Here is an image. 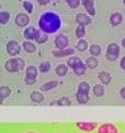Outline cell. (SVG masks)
Instances as JSON below:
<instances>
[{"label": "cell", "instance_id": "36", "mask_svg": "<svg viewBox=\"0 0 125 133\" xmlns=\"http://www.w3.org/2000/svg\"><path fill=\"white\" fill-rule=\"evenodd\" d=\"M120 67L122 69H125V57H123L121 59V61H120Z\"/></svg>", "mask_w": 125, "mask_h": 133}, {"label": "cell", "instance_id": "29", "mask_svg": "<svg viewBox=\"0 0 125 133\" xmlns=\"http://www.w3.org/2000/svg\"><path fill=\"white\" fill-rule=\"evenodd\" d=\"M10 13L9 12H5V11H2V12H0V24L1 25H5L9 23L10 20Z\"/></svg>", "mask_w": 125, "mask_h": 133}, {"label": "cell", "instance_id": "32", "mask_svg": "<svg viewBox=\"0 0 125 133\" xmlns=\"http://www.w3.org/2000/svg\"><path fill=\"white\" fill-rule=\"evenodd\" d=\"M77 50H79V51H86L87 49H88V43H87V41H85V39H79V42L77 43Z\"/></svg>", "mask_w": 125, "mask_h": 133}, {"label": "cell", "instance_id": "7", "mask_svg": "<svg viewBox=\"0 0 125 133\" xmlns=\"http://www.w3.org/2000/svg\"><path fill=\"white\" fill-rule=\"evenodd\" d=\"M20 50H21V47L16 41H10L7 44V51L12 57H15V55L19 54Z\"/></svg>", "mask_w": 125, "mask_h": 133}, {"label": "cell", "instance_id": "19", "mask_svg": "<svg viewBox=\"0 0 125 133\" xmlns=\"http://www.w3.org/2000/svg\"><path fill=\"white\" fill-rule=\"evenodd\" d=\"M76 99H77V101L80 104H86L90 100V96L88 94H82V93L77 92L76 93Z\"/></svg>", "mask_w": 125, "mask_h": 133}, {"label": "cell", "instance_id": "15", "mask_svg": "<svg viewBox=\"0 0 125 133\" xmlns=\"http://www.w3.org/2000/svg\"><path fill=\"white\" fill-rule=\"evenodd\" d=\"M58 84H59V82L57 81V80H51V81H49V82H47V83L43 84L42 87H41V91H42V92L51 91V90H53L55 87L58 86Z\"/></svg>", "mask_w": 125, "mask_h": 133}, {"label": "cell", "instance_id": "5", "mask_svg": "<svg viewBox=\"0 0 125 133\" xmlns=\"http://www.w3.org/2000/svg\"><path fill=\"white\" fill-rule=\"evenodd\" d=\"M75 125L79 130L84 132H92L98 126L97 123H91V121H77Z\"/></svg>", "mask_w": 125, "mask_h": 133}, {"label": "cell", "instance_id": "41", "mask_svg": "<svg viewBox=\"0 0 125 133\" xmlns=\"http://www.w3.org/2000/svg\"><path fill=\"white\" fill-rule=\"evenodd\" d=\"M26 133H37V132H33V131H28V132H26Z\"/></svg>", "mask_w": 125, "mask_h": 133}, {"label": "cell", "instance_id": "14", "mask_svg": "<svg viewBox=\"0 0 125 133\" xmlns=\"http://www.w3.org/2000/svg\"><path fill=\"white\" fill-rule=\"evenodd\" d=\"M98 79L103 84L108 85L111 82V75L109 72H107V71H100L98 74Z\"/></svg>", "mask_w": 125, "mask_h": 133}, {"label": "cell", "instance_id": "10", "mask_svg": "<svg viewBox=\"0 0 125 133\" xmlns=\"http://www.w3.org/2000/svg\"><path fill=\"white\" fill-rule=\"evenodd\" d=\"M76 23L79 25V26H88L90 25L91 23H92V19H91V17L87 14H77L76 15Z\"/></svg>", "mask_w": 125, "mask_h": 133}, {"label": "cell", "instance_id": "11", "mask_svg": "<svg viewBox=\"0 0 125 133\" xmlns=\"http://www.w3.org/2000/svg\"><path fill=\"white\" fill-rule=\"evenodd\" d=\"M75 49L74 48H66L63 50H53L52 54L56 58H64V57H69V55H74Z\"/></svg>", "mask_w": 125, "mask_h": 133}, {"label": "cell", "instance_id": "16", "mask_svg": "<svg viewBox=\"0 0 125 133\" xmlns=\"http://www.w3.org/2000/svg\"><path fill=\"white\" fill-rule=\"evenodd\" d=\"M30 99L33 101V102H35V103H40L44 100V95L41 93V92H38V91H34V92H32L30 94Z\"/></svg>", "mask_w": 125, "mask_h": 133}, {"label": "cell", "instance_id": "12", "mask_svg": "<svg viewBox=\"0 0 125 133\" xmlns=\"http://www.w3.org/2000/svg\"><path fill=\"white\" fill-rule=\"evenodd\" d=\"M38 32H39V30H37L34 27L31 26V27L26 28V30L24 31V36H25L26 39H28L29 42H31L33 39H35V37L38 35Z\"/></svg>", "mask_w": 125, "mask_h": 133}, {"label": "cell", "instance_id": "8", "mask_svg": "<svg viewBox=\"0 0 125 133\" xmlns=\"http://www.w3.org/2000/svg\"><path fill=\"white\" fill-rule=\"evenodd\" d=\"M97 133H119V130L113 124H103L97 128Z\"/></svg>", "mask_w": 125, "mask_h": 133}, {"label": "cell", "instance_id": "40", "mask_svg": "<svg viewBox=\"0 0 125 133\" xmlns=\"http://www.w3.org/2000/svg\"><path fill=\"white\" fill-rule=\"evenodd\" d=\"M3 100H4V99L1 97V96H0V104H2V102H3Z\"/></svg>", "mask_w": 125, "mask_h": 133}, {"label": "cell", "instance_id": "25", "mask_svg": "<svg viewBox=\"0 0 125 133\" xmlns=\"http://www.w3.org/2000/svg\"><path fill=\"white\" fill-rule=\"evenodd\" d=\"M90 90H91V87H90V85H89L88 82H80V83H79V85H78V91L77 92L89 95Z\"/></svg>", "mask_w": 125, "mask_h": 133}, {"label": "cell", "instance_id": "18", "mask_svg": "<svg viewBox=\"0 0 125 133\" xmlns=\"http://www.w3.org/2000/svg\"><path fill=\"white\" fill-rule=\"evenodd\" d=\"M22 48H24V50L28 53H33L37 50L35 45L32 42H29V41H26V42L22 43Z\"/></svg>", "mask_w": 125, "mask_h": 133}, {"label": "cell", "instance_id": "13", "mask_svg": "<svg viewBox=\"0 0 125 133\" xmlns=\"http://www.w3.org/2000/svg\"><path fill=\"white\" fill-rule=\"evenodd\" d=\"M82 5L85 6V9L89 15H91V16L95 15V8H94L93 0H82Z\"/></svg>", "mask_w": 125, "mask_h": 133}, {"label": "cell", "instance_id": "21", "mask_svg": "<svg viewBox=\"0 0 125 133\" xmlns=\"http://www.w3.org/2000/svg\"><path fill=\"white\" fill-rule=\"evenodd\" d=\"M85 64H86L87 67H89L91 69H94V68H96L98 66V61H97V59L95 57H90V58H88L86 60Z\"/></svg>", "mask_w": 125, "mask_h": 133}, {"label": "cell", "instance_id": "31", "mask_svg": "<svg viewBox=\"0 0 125 133\" xmlns=\"http://www.w3.org/2000/svg\"><path fill=\"white\" fill-rule=\"evenodd\" d=\"M50 68H51V65H50L49 62H42L40 64V66H39V70L41 72H43V74L48 72L50 70Z\"/></svg>", "mask_w": 125, "mask_h": 133}, {"label": "cell", "instance_id": "27", "mask_svg": "<svg viewBox=\"0 0 125 133\" xmlns=\"http://www.w3.org/2000/svg\"><path fill=\"white\" fill-rule=\"evenodd\" d=\"M89 51H90V53H91L92 57H95L96 58V57H98V55L102 53V48H100V46L94 44V45H91Z\"/></svg>", "mask_w": 125, "mask_h": 133}, {"label": "cell", "instance_id": "4", "mask_svg": "<svg viewBox=\"0 0 125 133\" xmlns=\"http://www.w3.org/2000/svg\"><path fill=\"white\" fill-rule=\"evenodd\" d=\"M39 74V69L35 67V66H28L26 69V83L29 85L34 84L37 81V77Z\"/></svg>", "mask_w": 125, "mask_h": 133}, {"label": "cell", "instance_id": "38", "mask_svg": "<svg viewBox=\"0 0 125 133\" xmlns=\"http://www.w3.org/2000/svg\"><path fill=\"white\" fill-rule=\"evenodd\" d=\"M120 96H121L123 99H125V87H122V88H121V91H120Z\"/></svg>", "mask_w": 125, "mask_h": 133}, {"label": "cell", "instance_id": "24", "mask_svg": "<svg viewBox=\"0 0 125 133\" xmlns=\"http://www.w3.org/2000/svg\"><path fill=\"white\" fill-rule=\"evenodd\" d=\"M82 61L79 59L78 57H71V58H69V60H67V67H71L72 69H74L76 66L79 64V63H81Z\"/></svg>", "mask_w": 125, "mask_h": 133}, {"label": "cell", "instance_id": "39", "mask_svg": "<svg viewBox=\"0 0 125 133\" xmlns=\"http://www.w3.org/2000/svg\"><path fill=\"white\" fill-rule=\"evenodd\" d=\"M122 46L125 48V38H123V39H122Z\"/></svg>", "mask_w": 125, "mask_h": 133}, {"label": "cell", "instance_id": "33", "mask_svg": "<svg viewBox=\"0 0 125 133\" xmlns=\"http://www.w3.org/2000/svg\"><path fill=\"white\" fill-rule=\"evenodd\" d=\"M76 36L78 37V38H82L85 35H86V28L84 27V26H78L77 28H76Z\"/></svg>", "mask_w": 125, "mask_h": 133}, {"label": "cell", "instance_id": "22", "mask_svg": "<svg viewBox=\"0 0 125 133\" xmlns=\"http://www.w3.org/2000/svg\"><path fill=\"white\" fill-rule=\"evenodd\" d=\"M92 91H93V94L96 97H103L104 94H105V88L102 84H95L92 88Z\"/></svg>", "mask_w": 125, "mask_h": 133}, {"label": "cell", "instance_id": "9", "mask_svg": "<svg viewBox=\"0 0 125 133\" xmlns=\"http://www.w3.org/2000/svg\"><path fill=\"white\" fill-rule=\"evenodd\" d=\"M29 23H30V18L25 13H19L15 17V24L18 27H27Z\"/></svg>", "mask_w": 125, "mask_h": 133}, {"label": "cell", "instance_id": "6", "mask_svg": "<svg viewBox=\"0 0 125 133\" xmlns=\"http://www.w3.org/2000/svg\"><path fill=\"white\" fill-rule=\"evenodd\" d=\"M55 46H56L57 50L66 49L67 46H69V38H67V36H65L63 34L57 35V37L55 38Z\"/></svg>", "mask_w": 125, "mask_h": 133}, {"label": "cell", "instance_id": "1", "mask_svg": "<svg viewBox=\"0 0 125 133\" xmlns=\"http://www.w3.org/2000/svg\"><path fill=\"white\" fill-rule=\"evenodd\" d=\"M39 27L46 34H52L61 28V19L53 12H46L40 17Z\"/></svg>", "mask_w": 125, "mask_h": 133}, {"label": "cell", "instance_id": "35", "mask_svg": "<svg viewBox=\"0 0 125 133\" xmlns=\"http://www.w3.org/2000/svg\"><path fill=\"white\" fill-rule=\"evenodd\" d=\"M22 5H24L25 10L27 11L28 13H32V11H33V4L29 1H25L24 3H22Z\"/></svg>", "mask_w": 125, "mask_h": 133}, {"label": "cell", "instance_id": "20", "mask_svg": "<svg viewBox=\"0 0 125 133\" xmlns=\"http://www.w3.org/2000/svg\"><path fill=\"white\" fill-rule=\"evenodd\" d=\"M67 72H69V67H67V65H65V64H60L56 67V74L59 77H63Z\"/></svg>", "mask_w": 125, "mask_h": 133}, {"label": "cell", "instance_id": "42", "mask_svg": "<svg viewBox=\"0 0 125 133\" xmlns=\"http://www.w3.org/2000/svg\"><path fill=\"white\" fill-rule=\"evenodd\" d=\"M123 2H124V4H125V0H123Z\"/></svg>", "mask_w": 125, "mask_h": 133}, {"label": "cell", "instance_id": "3", "mask_svg": "<svg viewBox=\"0 0 125 133\" xmlns=\"http://www.w3.org/2000/svg\"><path fill=\"white\" fill-rule=\"evenodd\" d=\"M120 54V46L117 43H111L107 47V53L106 58L108 61H116L119 58Z\"/></svg>", "mask_w": 125, "mask_h": 133}, {"label": "cell", "instance_id": "26", "mask_svg": "<svg viewBox=\"0 0 125 133\" xmlns=\"http://www.w3.org/2000/svg\"><path fill=\"white\" fill-rule=\"evenodd\" d=\"M47 39H48V35L46 34V33H44L43 31H40V30H39L38 35H37V37H35L34 41H35L38 44H44V43L47 42Z\"/></svg>", "mask_w": 125, "mask_h": 133}, {"label": "cell", "instance_id": "23", "mask_svg": "<svg viewBox=\"0 0 125 133\" xmlns=\"http://www.w3.org/2000/svg\"><path fill=\"white\" fill-rule=\"evenodd\" d=\"M73 70H74V72H75L77 76H82V75H85L86 71H87V66H86L85 63L81 62V63H79Z\"/></svg>", "mask_w": 125, "mask_h": 133}, {"label": "cell", "instance_id": "2", "mask_svg": "<svg viewBox=\"0 0 125 133\" xmlns=\"http://www.w3.org/2000/svg\"><path fill=\"white\" fill-rule=\"evenodd\" d=\"M5 69L9 72H17L25 68V61L20 58H13L5 62Z\"/></svg>", "mask_w": 125, "mask_h": 133}, {"label": "cell", "instance_id": "34", "mask_svg": "<svg viewBox=\"0 0 125 133\" xmlns=\"http://www.w3.org/2000/svg\"><path fill=\"white\" fill-rule=\"evenodd\" d=\"M65 1L69 3V5L72 9H76L79 6V4H80V0H65Z\"/></svg>", "mask_w": 125, "mask_h": 133}, {"label": "cell", "instance_id": "17", "mask_svg": "<svg viewBox=\"0 0 125 133\" xmlns=\"http://www.w3.org/2000/svg\"><path fill=\"white\" fill-rule=\"evenodd\" d=\"M122 19H123V17H122V15L120 13H118V12L113 13L110 16V24L112 26H119L122 23Z\"/></svg>", "mask_w": 125, "mask_h": 133}, {"label": "cell", "instance_id": "28", "mask_svg": "<svg viewBox=\"0 0 125 133\" xmlns=\"http://www.w3.org/2000/svg\"><path fill=\"white\" fill-rule=\"evenodd\" d=\"M50 104L51 105H53V104H57V105H71V100L67 97H62V98L59 99V100L52 101Z\"/></svg>", "mask_w": 125, "mask_h": 133}, {"label": "cell", "instance_id": "30", "mask_svg": "<svg viewBox=\"0 0 125 133\" xmlns=\"http://www.w3.org/2000/svg\"><path fill=\"white\" fill-rule=\"evenodd\" d=\"M10 95H11V88L9 86H5V85L0 86V96H1L3 99L8 98Z\"/></svg>", "mask_w": 125, "mask_h": 133}, {"label": "cell", "instance_id": "37", "mask_svg": "<svg viewBox=\"0 0 125 133\" xmlns=\"http://www.w3.org/2000/svg\"><path fill=\"white\" fill-rule=\"evenodd\" d=\"M38 2L42 5H45V4H47L48 2H50V0H38Z\"/></svg>", "mask_w": 125, "mask_h": 133}]
</instances>
